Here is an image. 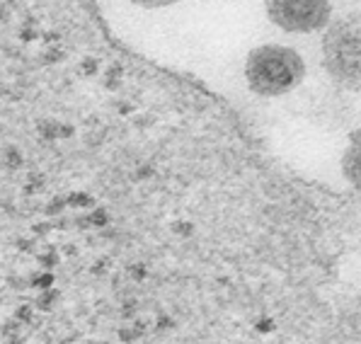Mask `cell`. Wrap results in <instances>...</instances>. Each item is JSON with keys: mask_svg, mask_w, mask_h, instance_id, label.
I'll list each match as a JSON object with an SVG mask.
<instances>
[{"mask_svg": "<svg viewBox=\"0 0 361 344\" xmlns=\"http://www.w3.org/2000/svg\"><path fill=\"white\" fill-rule=\"evenodd\" d=\"M306 78V61L291 46L262 44L245 61V80L252 95L281 97L293 92Z\"/></svg>", "mask_w": 361, "mask_h": 344, "instance_id": "1", "label": "cell"}, {"mask_svg": "<svg viewBox=\"0 0 361 344\" xmlns=\"http://www.w3.org/2000/svg\"><path fill=\"white\" fill-rule=\"evenodd\" d=\"M322 66L334 85L361 92V15L332 20L322 34Z\"/></svg>", "mask_w": 361, "mask_h": 344, "instance_id": "2", "label": "cell"}, {"mask_svg": "<svg viewBox=\"0 0 361 344\" xmlns=\"http://www.w3.org/2000/svg\"><path fill=\"white\" fill-rule=\"evenodd\" d=\"M264 10L289 34H315L332 22V0H264Z\"/></svg>", "mask_w": 361, "mask_h": 344, "instance_id": "3", "label": "cell"}, {"mask_svg": "<svg viewBox=\"0 0 361 344\" xmlns=\"http://www.w3.org/2000/svg\"><path fill=\"white\" fill-rule=\"evenodd\" d=\"M339 170H342V177L349 182V187L361 194V134L349 141L347 151L342 153Z\"/></svg>", "mask_w": 361, "mask_h": 344, "instance_id": "4", "label": "cell"}, {"mask_svg": "<svg viewBox=\"0 0 361 344\" xmlns=\"http://www.w3.org/2000/svg\"><path fill=\"white\" fill-rule=\"evenodd\" d=\"M27 281H29V289L46 291V289H54L56 276L51 274V272H46V269H39V272H34V274L29 276Z\"/></svg>", "mask_w": 361, "mask_h": 344, "instance_id": "5", "label": "cell"}, {"mask_svg": "<svg viewBox=\"0 0 361 344\" xmlns=\"http://www.w3.org/2000/svg\"><path fill=\"white\" fill-rule=\"evenodd\" d=\"M58 129L61 124L56 119H42L37 122V134L44 138V141H58Z\"/></svg>", "mask_w": 361, "mask_h": 344, "instance_id": "6", "label": "cell"}, {"mask_svg": "<svg viewBox=\"0 0 361 344\" xmlns=\"http://www.w3.org/2000/svg\"><path fill=\"white\" fill-rule=\"evenodd\" d=\"M3 165L8 167V170H20V167L25 165L22 151H20V148H15V146H8V148L3 151Z\"/></svg>", "mask_w": 361, "mask_h": 344, "instance_id": "7", "label": "cell"}, {"mask_svg": "<svg viewBox=\"0 0 361 344\" xmlns=\"http://www.w3.org/2000/svg\"><path fill=\"white\" fill-rule=\"evenodd\" d=\"M66 201H68V206L70 208H92L95 206V199L90 196L87 192H70L68 196H66Z\"/></svg>", "mask_w": 361, "mask_h": 344, "instance_id": "8", "label": "cell"}, {"mask_svg": "<svg viewBox=\"0 0 361 344\" xmlns=\"http://www.w3.org/2000/svg\"><path fill=\"white\" fill-rule=\"evenodd\" d=\"M37 262H39V267L46 269V272H51L58 267V262H61V255H58V250H44L37 255Z\"/></svg>", "mask_w": 361, "mask_h": 344, "instance_id": "9", "label": "cell"}, {"mask_svg": "<svg viewBox=\"0 0 361 344\" xmlns=\"http://www.w3.org/2000/svg\"><path fill=\"white\" fill-rule=\"evenodd\" d=\"M58 301V289H46V291H39L37 301H34V308L39 310H51V305Z\"/></svg>", "mask_w": 361, "mask_h": 344, "instance_id": "10", "label": "cell"}, {"mask_svg": "<svg viewBox=\"0 0 361 344\" xmlns=\"http://www.w3.org/2000/svg\"><path fill=\"white\" fill-rule=\"evenodd\" d=\"M66 206H68L66 196H54V199L44 206V211H46V216H61V213L66 211Z\"/></svg>", "mask_w": 361, "mask_h": 344, "instance_id": "11", "label": "cell"}, {"mask_svg": "<svg viewBox=\"0 0 361 344\" xmlns=\"http://www.w3.org/2000/svg\"><path fill=\"white\" fill-rule=\"evenodd\" d=\"M78 68H80V73H83V75H87V78H90V75H97L99 61L95 58V56H85L83 61H80V66H78Z\"/></svg>", "mask_w": 361, "mask_h": 344, "instance_id": "12", "label": "cell"}, {"mask_svg": "<svg viewBox=\"0 0 361 344\" xmlns=\"http://www.w3.org/2000/svg\"><path fill=\"white\" fill-rule=\"evenodd\" d=\"M34 310H37L34 305L22 303V305L15 310V320H17V322H32V320H34Z\"/></svg>", "mask_w": 361, "mask_h": 344, "instance_id": "13", "label": "cell"}, {"mask_svg": "<svg viewBox=\"0 0 361 344\" xmlns=\"http://www.w3.org/2000/svg\"><path fill=\"white\" fill-rule=\"evenodd\" d=\"M63 49H58V46H54V49H49V51H44L42 54V63L44 66H54V63H58V61H63Z\"/></svg>", "mask_w": 361, "mask_h": 344, "instance_id": "14", "label": "cell"}, {"mask_svg": "<svg viewBox=\"0 0 361 344\" xmlns=\"http://www.w3.org/2000/svg\"><path fill=\"white\" fill-rule=\"evenodd\" d=\"M126 274L131 276L134 281H143V279L148 276V269H146V264H141V262H136V264H129Z\"/></svg>", "mask_w": 361, "mask_h": 344, "instance_id": "15", "label": "cell"}, {"mask_svg": "<svg viewBox=\"0 0 361 344\" xmlns=\"http://www.w3.org/2000/svg\"><path fill=\"white\" fill-rule=\"evenodd\" d=\"M17 37H20V42L29 44V42H34V39H39V32H37V29H32V25H22Z\"/></svg>", "mask_w": 361, "mask_h": 344, "instance_id": "16", "label": "cell"}, {"mask_svg": "<svg viewBox=\"0 0 361 344\" xmlns=\"http://www.w3.org/2000/svg\"><path fill=\"white\" fill-rule=\"evenodd\" d=\"M15 248L20 250V252H25V255H29V252H34V240L32 238H17Z\"/></svg>", "mask_w": 361, "mask_h": 344, "instance_id": "17", "label": "cell"}, {"mask_svg": "<svg viewBox=\"0 0 361 344\" xmlns=\"http://www.w3.org/2000/svg\"><path fill=\"white\" fill-rule=\"evenodd\" d=\"M134 3H139L143 8H163V5H172L177 0H134Z\"/></svg>", "mask_w": 361, "mask_h": 344, "instance_id": "18", "label": "cell"}, {"mask_svg": "<svg viewBox=\"0 0 361 344\" xmlns=\"http://www.w3.org/2000/svg\"><path fill=\"white\" fill-rule=\"evenodd\" d=\"M75 136V126L73 124H61V129H58V138H73Z\"/></svg>", "mask_w": 361, "mask_h": 344, "instance_id": "19", "label": "cell"}, {"mask_svg": "<svg viewBox=\"0 0 361 344\" xmlns=\"http://www.w3.org/2000/svg\"><path fill=\"white\" fill-rule=\"evenodd\" d=\"M49 228H51L49 223H34V225H32L34 235H46V233H49Z\"/></svg>", "mask_w": 361, "mask_h": 344, "instance_id": "20", "label": "cell"}, {"mask_svg": "<svg viewBox=\"0 0 361 344\" xmlns=\"http://www.w3.org/2000/svg\"><path fill=\"white\" fill-rule=\"evenodd\" d=\"M61 39V34L58 32H44V42H49V44H56Z\"/></svg>", "mask_w": 361, "mask_h": 344, "instance_id": "21", "label": "cell"}, {"mask_svg": "<svg viewBox=\"0 0 361 344\" xmlns=\"http://www.w3.org/2000/svg\"><path fill=\"white\" fill-rule=\"evenodd\" d=\"M356 320H359V327H361V296H359V301H356Z\"/></svg>", "mask_w": 361, "mask_h": 344, "instance_id": "22", "label": "cell"}, {"mask_svg": "<svg viewBox=\"0 0 361 344\" xmlns=\"http://www.w3.org/2000/svg\"><path fill=\"white\" fill-rule=\"evenodd\" d=\"M10 17H8V10H0V22H8Z\"/></svg>", "mask_w": 361, "mask_h": 344, "instance_id": "23", "label": "cell"}, {"mask_svg": "<svg viewBox=\"0 0 361 344\" xmlns=\"http://www.w3.org/2000/svg\"><path fill=\"white\" fill-rule=\"evenodd\" d=\"M3 131H5V126H3V124H0V134H3Z\"/></svg>", "mask_w": 361, "mask_h": 344, "instance_id": "24", "label": "cell"}]
</instances>
